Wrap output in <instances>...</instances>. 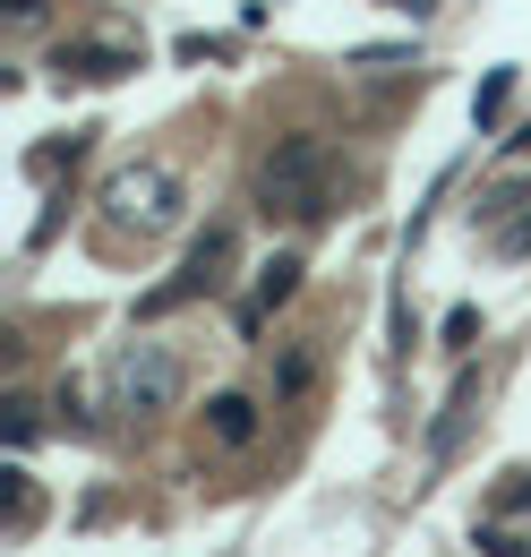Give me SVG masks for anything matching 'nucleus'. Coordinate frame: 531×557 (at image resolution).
<instances>
[{"instance_id": "nucleus-1", "label": "nucleus", "mask_w": 531, "mask_h": 557, "mask_svg": "<svg viewBox=\"0 0 531 557\" xmlns=\"http://www.w3.org/2000/svg\"><path fill=\"white\" fill-rule=\"evenodd\" d=\"M258 207L283 214V223H318V214H334V146L318 138V129L274 138V154H266V172H258Z\"/></svg>"}, {"instance_id": "nucleus-2", "label": "nucleus", "mask_w": 531, "mask_h": 557, "mask_svg": "<svg viewBox=\"0 0 531 557\" xmlns=\"http://www.w3.org/2000/svg\"><path fill=\"white\" fill-rule=\"evenodd\" d=\"M181 214H189V181L172 163H129L103 181V232L112 240H163V232H181Z\"/></svg>"}, {"instance_id": "nucleus-3", "label": "nucleus", "mask_w": 531, "mask_h": 557, "mask_svg": "<svg viewBox=\"0 0 531 557\" xmlns=\"http://www.w3.org/2000/svg\"><path fill=\"white\" fill-rule=\"evenodd\" d=\"M181 386H189V369H181L172 344H121V360H112V412L163 420L181 404Z\"/></svg>"}, {"instance_id": "nucleus-4", "label": "nucleus", "mask_w": 531, "mask_h": 557, "mask_svg": "<svg viewBox=\"0 0 531 557\" xmlns=\"http://www.w3.org/2000/svg\"><path fill=\"white\" fill-rule=\"evenodd\" d=\"M223 267H232V232L214 223V232H206L198 249H189V267H181L172 283H163V292H146L137 309H146V318H163V309H181V300H198V292H214V283H223Z\"/></svg>"}, {"instance_id": "nucleus-5", "label": "nucleus", "mask_w": 531, "mask_h": 557, "mask_svg": "<svg viewBox=\"0 0 531 557\" xmlns=\"http://www.w3.org/2000/svg\"><path fill=\"white\" fill-rule=\"evenodd\" d=\"M137 61H146V52H137V44H103V35H77V44H61V52H52V77H77V86H112V77H129Z\"/></svg>"}, {"instance_id": "nucleus-6", "label": "nucleus", "mask_w": 531, "mask_h": 557, "mask_svg": "<svg viewBox=\"0 0 531 557\" xmlns=\"http://www.w3.org/2000/svg\"><path fill=\"white\" fill-rule=\"evenodd\" d=\"M300 275H309V267H300V249H274V258L258 267V292H249V309H240V326L258 335V326H266V309H283V300L300 292Z\"/></svg>"}, {"instance_id": "nucleus-7", "label": "nucleus", "mask_w": 531, "mask_h": 557, "mask_svg": "<svg viewBox=\"0 0 531 557\" xmlns=\"http://www.w3.org/2000/svg\"><path fill=\"white\" fill-rule=\"evenodd\" d=\"M318 395V344L300 335V344L274 351V412H292V404H309Z\"/></svg>"}, {"instance_id": "nucleus-8", "label": "nucleus", "mask_w": 531, "mask_h": 557, "mask_svg": "<svg viewBox=\"0 0 531 557\" xmlns=\"http://www.w3.org/2000/svg\"><path fill=\"white\" fill-rule=\"evenodd\" d=\"M206 437L214 446H258V395H206Z\"/></svg>"}, {"instance_id": "nucleus-9", "label": "nucleus", "mask_w": 531, "mask_h": 557, "mask_svg": "<svg viewBox=\"0 0 531 557\" xmlns=\"http://www.w3.org/2000/svg\"><path fill=\"white\" fill-rule=\"evenodd\" d=\"M471 412H480V369H464V377H455V395H446V412L429 420V455H437V463L455 455V437H464Z\"/></svg>"}, {"instance_id": "nucleus-10", "label": "nucleus", "mask_w": 531, "mask_h": 557, "mask_svg": "<svg viewBox=\"0 0 531 557\" xmlns=\"http://www.w3.org/2000/svg\"><path fill=\"white\" fill-rule=\"evenodd\" d=\"M35 506H44V497H35V472H26V463H9V472H0V523H9V541H26V532H35Z\"/></svg>"}, {"instance_id": "nucleus-11", "label": "nucleus", "mask_w": 531, "mask_h": 557, "mask_svg": "<svg viewBox=\"0 0 531 557\" xmlns=\"http://www.w3.org/2000/svg\"><path fill=\"white\" fill-rule=\"evenodd\" d=\"M506 103H515V70H497L489 86H480V103H471V121H480V129H497V112H506Z\"/></svg>"}, {"instance_id": "nucleus-12", "label": "nucleus", "mask_w": 531, "mask_h": 557, "mask_svg": "<svg viewBox=\"0 0 531 557\" xmlns=\"http://www.w3.org/2000/svg\"><path fill=\"white\" fill-rule=\"evenodd\" d=\"M35 429H44L35 404H26V395H9V446H35Z\"/></svg>"}, {"instance_id": "nucleus-13", "label": "nucleus", "mask_w": 531, "mask_h": 557, "mask_svg": "<svg viewBox=\"0 0 531 557\" xmlns=\"http://www.w3.org/2000/svg\"><path fill=\"white\" fill-rule=\"evenodd\" d=\"M506 515H531V472H506V497H497Z\"/></svg>"}, {"instance_id": "nucleus-14", "label": "nucleus", "mask_w": 531, "mask_h": 557, "mask_svg": "<svg viewBox=\"0 0 531 557\" xmlns=\"http://www.w3.org/2000/svg\"><path fill=\"white\" fill-rule=\"evenodd\" d=\"M480 549H489V557H531L523 541H515V532H480Z\"/></svg>"}, {"instance_id": "nucleus-15", "label": "nucleus", "mask_w": 531, "mask_h": 557, "mask_svg": "<svg viewBox=\"0 0 531 557\" xmlns=\"http://www.w3.org/2000/svg\"><path fill=\"white\" fill-rule=\"evenodd\" d=\"M0 9H9V17H17V26H35V17H44V9H52V0H0Z\"/></svg>"}, {"instance_id": "nucleus-16", "label": "nucleus", "mask_w": 531, "mask_h": 557, "mask_svg": "<svg viewBox=\"0 0 531 557\" xmlns=\"http://www.w3.org/2000/svg\"><path fill=\"white\" fill-rule=\"evenodd\" d=\"M386 9H411V17H420V9H429V0H386Z\"/></svg>"}]
</instances>
